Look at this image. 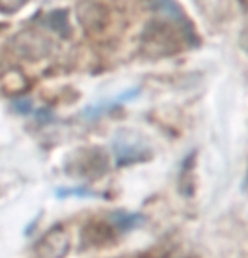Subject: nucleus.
I'll return each mask as SVG.
<instances>
[{
	"mask_svg": "<svg viewBox=\"0 0 248 258\" xmlns=\"http://www.w3.org/2000/svg\"><path fill=\"white\" fill-rule=\"evenodd\" d=\"M196 42L198 41L191 39L177 26L162 21V19H155V21L149 22L142 34V49L154 57L176 54L182 49L184 44L194 46Z\"/></svg>",
	"mask_w": 248,
	"mask_h": 258,
	"instance_id": "f257e3e1",
	"label": "nucleus"
},
{
	"mask_svg": "<svg viewBox=\"0 0 248 258\" xmlns=\"http://www.w3.org/2000/svg\"><path fill=\"white\" fill-rule=\"evenodd\" d=\"M12 47H14V52L24 57V59L39 61L49 54L52 44L49 39L46 36H42V34H39L37 31L26 29V31L19 32L17 36H14Z\"/></svg>",
	"mask_w": 248,
	"mask_h": 258,
	"instance_id": "f03ea898",
	"label": "nucleus"
},
{
	"mask_svg": "<svg viewBox=\"0 0 248 258\" xmlns=\"http://www.w3.org/2000/svg\"><path fill=\"white\" fill-rule=\"evenodd\" d=\"M76 16L81 27L88 34L103 32L110 24V11L95 0H83L76 7Z\"/></svg>",
	"mask_w": 248,
	"mask_h": 258,
	"instance_id": "7ed1b4c3",
	"label": "nucleus"
},
{
	"mask_svg": "<svg viewBox=\"0 0 248 258\" xmlns=\"http://www.w3.org/2000/svg\"><path fill=\"white\" fill-rule=\"evenodd\" d=\"M152 9L159 16V19L174 24L181 31L186 32L191 39L198 41V34L194 31L191 19L186 16V12L182 11V7L179 6L176 0H152Z\"/></svg>",
	"mask_w": 248,
	"mask_h": 258,
	"instance_id": "20e7f679",
	"label": "nucleus"
},
{
	"mask_svg": "<svg viewBox=\"0 0 248 258\" xmlns=\"http://www.w3.org/2000/svg\"><path fill=\"white\" fill-rule=\"evenodd\" d=\"M68 250H70V233L63 226H54L36 245L39 258H65Z\"/></svg>",
	"mask_w": 248,
	"mask_h": 258,
	"instance_id": "39448f33",
	"label": "nucleus"
},
{
	"mask_svg": "<svg viewBox=\"0 0 248 258\" xmlns=\"http://www.w3.org/2000/svg\"><path fill=\"white\" fill-rule=\"evenodd\" d=\"M113 150L116 164L118 165H127L137 160H142L149 155L147 147L140 142L137 137L130 134H118L113 140Z\"/></svg>",
	"mask_w": 248,
	"mask_h": 258,
	"instance_id": "423d86ee",
	"label": "nucleus"
},
{
	"mask_svg": "<svg viewBox=\"0 0 248 258\" xmlns=\"http://www.w3.org/2000/svg\"><path fill=\"white\" fill-rule=\"evenodd\" d=\"M80 154V159H70V162H68V170L71 174L81 177H95L105 170V155H101L98 150H81Z\"/></svg>",
	"mask_w": 248,
	"mask_h": 258,
	"instance_id": "0eeeda50",
	"label": "nucleus"
},
{
	"mask_svg": "<svg viewBox=\"0 0 248 258\" xmlns=\"http://www.w3.org/2000/svg\"><path fill=\"white\" fill-rule=\"evenodd\" d=\"M110 221L113 223L121 231H130L134 228L140 226L145 221V218L139 213H127V211H115L110 214Z\"/></svg>",
	"mask_w": 248,
	"mask_h": 258,
	"instance_id": "6e6552de",
	"label": "nucleus"
},
{
	"mask_svg": "<svg viewBox=\"0 0 248 258\" xmlns=\"http://www.w3.org/2000/svg\"><path fill=\"white\" fill-rule=\"evenodd\" d=\"M47 26H49L52 31H56L61 37H68L71 32V27L68 24V14L65 11H54L51 12L46 19Z\"/></svg>",
	"mask_w": 248,
	"mask_h": 258,
	"instance_id": "1a4fd4ad",
	"label": "nucleus"
},
{
	"mask_svg": "<svg viewBox=\"0 0 248 258\" xmlns=\"http://www.w3.org/2000/svg\"><path fill=\"white\" fill-rule=\"evenodd\" d=\"M27 2L29 0H0V12H4V14L19 12Z\"/></svg>",
	"mask_w": 248,
	"mask_h": 258,
	"instance_id": "9d476101",
	"label": "nucleus"
},
{
	"mask_svg": "<svg viewBox=\"0 0 248 258\" xmlns=\"http://www.w3.org/2000/svg\"><path fill=\"white\" fill-rule=\"evenodd\" d=\"M56 196L59 198H66V196H81V198H88V196H95V192L88 191L85 187H78V189H57Z\"/></svg>",
	"mask_w": 248,
	"mask_h": 258,
	"instance_id": "9b49d317",
	"label": "nucleus"
},
{
	"mask_svg": "<svg viewBox=\"0 0 248 258\" xmlns=\"http://www.w3.org/2000/svg\"><path fill=\"white\" fill-rule=\"evenodd\" d=\"M31 101L29 100H17L16 103H14V110L19 111V113H29L31 111Z\"/></svg>",
	"mask_w": 248,
	"mask_h": 258,
	"instance_id": "f8f14e48",
	"label": "nucleus"
}]
</instances>
